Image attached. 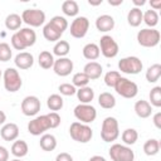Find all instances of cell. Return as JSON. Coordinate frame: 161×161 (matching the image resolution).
<instances>
[{"label":"cell","instance_id":"1","mask_svg":"<svg viewBox=\"0 0 161 161\" xmlns=\"http://www.w3.org/2000/svg\"><path fill=\"white\" fill-rule=\"evenodd\" d=\"M119 136V126H118V121L112 117L108 116L103 119L102 122V127H101V137L104 142H113L118 138Z\"/></svg>","mask_w":161,"mask_h":161},{"label":"cell","instance_id":"2","mask_svg":"<svg viewBox=\"0 0 161 161\" xmlns=\"http://www.w3.org/2000/svg\"><path fill=\"white\" fill-rule=\"evenodd\" d=\"M69 135L74 141L79 143H88L93 137V130L88 125L75 121L69 127Z\"/></svg>","mask_w":161,"mask_h":161},{"label":"cell","instance_id":"3","mask_svg":"<svg viewBox=\"0 0 161 161\" xmlns=\"http://www.w3.org/2000/svg\"><path fill=\"white\" fill-rule=\"evenodd\" d=\"M160 31L155 28H145L137 33V43L145 48H153L160 43Z\"/></svg>","mask_w":161,"mask_h":161},{"label":"cell","instance_id":"4","mask_svg":"<svg viewBox=\"0 0 161 161\" xmlns=\"http://www.w3.org/2000/svg\"><path fill=\"white\" fill-rule=\"evenodd\" d=\"M113 88H114L117 94H119L123 98H128V99L135 98L137 96V93H138L137 84L133 80H130L126 77H121L117 80V83H116V86Z\"/></svg>","mask_w":161,"mask_h":161},{"label":"cell","instance_id":"5","mask_svg":"<svg viewBox=\"0 0 161 161\" xmlns=\"http://www.w3.org/2000/svg\"><path fill=\"white\" fill-rule=\"evenodd\" d=\"M3 79H4L5 89L10 93L18 92L23 86L21 77L15 68H6L3 73Z\"/></svg>","mask_w":161,"mask_h":161},{"label":"cell","instance_id":"6","mask_svg":"<svg viewBox=\"0 0 161 161\" xmlns=\"http://www.w3.org/2000/svg\"><path fill=\"white\" fill-rule=\"evenodd\" d=\"M74 117L78 119L80 123H92L96 117H97V111L92 104H86V103H79L74 107Z\"/></svg>","mask_w":161,"mask_h":161},{"label":"cell","instance_id":"7","mask_svg":"<svg viewBox=\"0 0 161 161\" xmlns=\"http://www.w3.org/2000/svg\"><path fill=\"white\" fill-rule=\"evenodd\" d=\"M108 153L112 161H133L135 160V152L131 150V147L121 143H113L109 147Z\"/></svg>","mask_w":161,"mask_h":161},{"label":"cell","instance_id":"8","mask_svg":"<svg viewBox=\"0 0 161 161\" xmlns=\"http://www.w3.org/2000/svg\"><path fill=\"white\" fill-rule=\"evenodd\" d=\"M143 68V64L138 57H125L118 62V69L126 74H138Z\"/></svg>","mask_w":161,"mask_h":161},{"label":"cell","instance_id":"9","mask_svg":"<svg viewBox=\"0 0 161 161\" xmlns=\"http://www.w3.org/2000/svg\"><path fill=\"white\" fill-rule=\"evenodd\" d=\"M21 20L33 28H38L45 21V13L39 9H25L21 14Z\"/></svg>","mask_w":161,"mask_h":161},{"label":"cell","instance_id":"10","mask_svg":"<svg viewBox=\"0 0 161 161\" xmlns=\"http://www.w3.org/2000/svg\"><path fill=\"white\" fill-rule=\"evenodd\" d=\"M98 48H99V52L102 53V55L106 57V58H108V59L109 58H114L118 54V50H119L117 42L111 35H103V36H101Z\"/></svg>","mask_w":161,"mask_h":161},{"label":"cell","instance_id":"11","mask_svg":"<svg viewBox=\"0 0 161 161\" xmlns=\"http://www.w3.org/2000/svg\"><path fill=\"white\" fill-rule=\"evenodd\" d=\"M49 128H50V125H49L47 114L38 116V117L33 118L31 121H29V123H28V132L33 136L44 135V132L48 131Z\"/></svg>","mask_w":161,"mask_h":161},{"label":"cell","instance_id":"12","mask_svg":"<svg viewBox=\"0 0 161 161\" xmlns=\"http://www.w3.org/2000/svg\"><path fill=\"white\" fill-rule=\"evenodd\" d=\"M89 29V20L86 16H77L70 24V35L75 39H82L86 36Z\"/></svg>","mask_w":161,"mask_h":161},{"label":"cell","instance_id":"13","mask_svg":"<svg viewBox=\"0 0 161 161\" xmlns=\"http://www.w3.org/2000/svg\"><path fill=\"white\" fill-rule=\"evenodd\" d=\"M21 112L24 116L28 117H33L35 114H38V112L40 111V101L36 96H26L20 104Z\"/></svg>","mask_w":161,"mask_h":161},{"label":"cell","instance_id":"14","mask_svg":"<svg viewBox=\"0 0 161 161\" xmlns=\"http://www.w3.org/2000/svg\"><path fill=\"white\" fill-rule=\"evenodd\" d=\"M73 67H74L73 62L68 57H64V58H58L57 60H54L53 70L59 77H67L73 72Z\"/></svg>","mask_w":161,"mask_h":161},{"label":"cell","instance_id":"15","mask_svg":"<svg viewBox=\"0 0 161 161\" xmlns=\"http://www.w3.org/2000/svg\"><path fill=\"white\" fill-rule=\"evenodd\" d=\"M14 63H15L16 68L25 70V69H29V68L33 67V64H34V57H33V54H30L28 52H20L19 54L15 55Z\"/></svg>","mask_w":161,"mask_h":161},{"label":"cell","instance_id":"16","mask_svg":"<svg viewBox=\"0 0 161 161\" xmlns=\"http://www.w3.org/2000/svg\"><path fill=\"white\" fill-rule=\"evenodd\" d=\"M0 136L4 141H15L19 136V127L16 123H5L0 130Z\"/></svg>","mask_w":161,"mask_h":161},{"label":"cell","instance_id":"17","mask_svg":"<svg viewBox=\"0 0 161 161\" xmlns=\"http://www.w3.org/2000/svg\"><path fill=\"white\" fill-rule=\"evenodd\" d=\"M114 19L113 16L111 15H107V14H103V15H99L97 19H96V28L98 31L101 33H107V31H111L113 28H114Z\"/></svg>","mask_w":161,"mask_h":161},{"label":"cell","instance_id":"18","mask_svg":"<svg viewBox=\"0 0 161 161\" xmlns=\"http://www.w3.org/2000/svg\"><path fill=\"white\" fill-rule=\"evenodd\" d=\"M102 72L103 68L98 62H88L83 68V73L89 78V80L98 79L102 75Z\"/></svg>","mask_w":161,"mask_h":161},{"label":"cell","instance_id":"19","mask_svg":"<svg viewBox=\"0 0 161 161\" xmlns=\"http://www.w3.org/2000/svg\"><path fill=\"white\" fill-rule=\"evenodd\" d=\"M16 34L21 39V42L25 45V48L33 47L35 44V42H36V34L31 28H23L20 30H18Z\"/></svg>","mask_w":161,"mask_h":161},{"label":"cell","instance_id":"20","mask_svg":"<svg viewBox=\"0 0 161 161\" xmlns=\"http://www.w3.org/2000/svg\"><path fill=\"white\" fill-rule=\"evenodd\" d=\"M133 109H135V113L140 118H147L152 113V106L147 101H145V99L137 101L135 103V106H133Z\"/></svg>","mask_w":161,"mask_h":161},{"label":"cell","instance_id":"21","mask_svg":"<svg viewBox=\"0 0 161 161\" xmlns=\"http://www.w3.org/2000/svg\"><path fill=\"white\" fill-rule=\"evenodd\" d=\"M83 57L91 62H94L96 59H98V57L101 55V52H99V48L96 43H88L83 47Z\"/></svg>","mask_w":161,"mask_h":161},{"label":"cell","instance_id":"22","mask_svg":"<svg viewBox=\"0 0 161 161\" xmlns=\"http://www.w3.org/2000/svg\"><path fill=\"white\" fill-rule=\"evenodd\" d=\"M77 98L80 103H86V104H89L93 98H94V91L93 88L86 86V87H82V88H78L77 89Z\"/></svg>","mask_w":161,"mask_h":161},{"label":"cell","instance_id":"23","mask_svg":"<svg viewBox=\"0 0 161 161\" xmlns=\"http://www.w3.org/2000/svg\"><path fill=\"white\" fill-rule=\"evenodd\" d=\"M28 151H29L28 143L25 141H23V140H15L14 143L11 145V153L16 158H21V157L26 156Z\"/></svg>","mask_w":161,"mask_h":161},{"label":"cell","instance_id":"24","mask_svg":"<svg viewBox=\"0 0 161 161\" xmlns=\"http://www.w3.org/2000/svg\"><path fill=\"white\" fill-rule=\"evenodd\" d=\"M39 145L43 151H47V152L53 151L57 147V138H55V136H53L50 133H44L40 137Z\"/></svg>","mask_w":161,"mask_h":161},{"label":"cell","instance_id":"25","mask_svg":"<svg viewBox=\"0 0 161 161\" xmlns=\"http://www.w3.org/2000/svg\"><path fill=\"white\" fill-rule=\"evenodd\" d=\"M142 15H143V13H142V10L140 8H132L127 14L128 25H131L133 28L140 26L141 23H142Z\"/></svg>","mask_w":161,"mask_h":161},{"label":"cell","instance_id":"26","mask_svg":"<svg viewBox=\"0 0 161 161\" xmlns=\"http://www.w3.org/2000/svg\"><path fill=\"white\" fill-rule=\"evenodd\" d=\"M98 104L104 109H111L116 106V98L109 92H103L98 96Z\"/></svg>","mask_w":161,"mask_h":161},{"label":"cell","instance_id":"27","mask_svg":"<svg viewBox=\"0 0 161 161\" xmlns=\"http://www.w3.org/2000/svg\"><path fill=\"white\" fill-rule=\"evenodd\" d=\"M63 34L60 31H58L53 25H50L49 23H47L43 28V36L48 40V42H58L60 39Z\"/></svg>","mask_w":161,"mask_h":161},{"label":"cell","instance_id":"28","mask_svg":"<svg viewBox=\"0 0 161 161\" xmlns=\"http://www.w3.org/2000/svg\"><path fill=\"white\" fill-rule=\"evenodd\" d=\"M69 52H70V45L67 40H58L53 47V54L59 58L67 57Z\"/></svg>","mask_w":161,"mask_h":161},{"label":"cell","instance_id":"29","mask_svg":"<svg viewBox=\"0 0 161 161\" xmlns=\"http://www.w3.org/2000/svg\"><path fill=\"white\" fill-rule=\"evenodd\" d=\"M54 60L55 59H54L53 54L50 52H48V50L40 52L39 58H38V63H39L40 68H43V69H50V68H53Z\"/></svg>","mask_w":161,"mask_h":161},{"label":"cell","instance_id":"30","mask_svg":"<svg viewBox=\"0 0 161 161\" xmlns=\"http://www.w3.org/2000/svg\"><path fill=\"white\" fill-rule=\"evenodd\" d=\"M63 104H64V101L60 94H50L47 99V106L52 112L60 111L63 108Z\"/></svg>","mask_w":161,"mask_h":161},{"label":"cell","instance_id":"31","mask_svg":"<svg viewBox=\"0 0 161 161\" xmlns=\"http://www.w3.org/2000/svg\"><path fill=\"white\" fill-rule=\"evenodd\" d=\"M160 151V141L157 138H148L143 143V152L147 156H155Z\"/></svg>","mask_w":161,"mask_h":161},{"label":"cell","instance_id":"32","mask_svg":"<svg viewBox=\"0 0 161 161\" xmlns=\"http://www.w3.org/2000/svg\"><path fill=\"white\" fill-rule=\"evenodd\" d=\"M161 77V64L155 63L146 70V79L148 83H156Z\"/></svg>","mask_w":161,"mask_h":161},{"label":"cell","instance_id":"33","mask_svg":"<svg viewBox=\"0 0 161 161\" xmlns=\"http://www.w3.org/2000/svg\"><path fill=\"white\" fill-rule=\"evenodd\" d=\"M121 138L123 141V143L126 146H131V145H135L136 141L138 140V132L135 130V128H126L122 135H121Z\"/></svg>","mask_w":161,"mask_h":161},{"label":"cell","instance_id":"34","mask_svg":"<svg viewBox=\"0 0 161 161\" xmlns=\"http://www.w3.org/2000/svg\"><path fill=\"white\" fill-rule=\"evenodd\" d=\"M62 11L67 16H77V14L79 13V6L74 0H65L62 4Z\"/></svg>","mask_w":161,"mask_h":161},{"label":"cell","instance_id":"35","mask_svg":"<svg viewBox=\"0 0 161 161\" xmlns=\"http://www.w3.org/2000/svg\"><path fill=\"white\" fill-rule=\"evenodd\" d=\"M142 21L148 26V28H155L157 24H158V14L157 11L150 9V10H146L142 15Z\"/></svg>","mask_w":161,"mask_h":161},{"label":"cell","instance_id":"36","mask_svg":"<svg viewBox=\"0 0 161 161\" xmlns=\"http://www.w3.org/2000/svg\"><path fill=\"white\" fill-rule=\"evenodd\" d=\"M21 23H23L21 16L18 14H9L5 18V26L9 30H18L20 28Z\"/></svg>","mask_w":161,"mask_h":161},{"label":"cell","instance_id":"37","mask_svg":"<svg viewBox=\"0 0 161 161\" xmlns=\"http://www.w3.org/2000/svg\"><path fill=\"white\" fill-rule=\"evenodd\" d=\"M50 25H53L58 31H60L62 34L67 30V28H68V21H67V19L64 18V16H60V15H55V16H53L49 21H48Z\"/></svg>","mask_w":161,"mask_h":161},{"label":"cell","instance_id":"38","mask_svg":"<svg viewBox=\"0 0 161 161\" xmlns=\"http://www.w3.org/2000/svg\"><path fill=\"white\" fill-rule=\"evenodd\" d=\"M150 104L153 107H161V87L160 86H155L151 91H150Z\"/></svg>","mask_w":161,"mask_h":161},{"label":"cell","instance_id":"39","mask_svg":"<svg viewBox=\"0 0 161 161\" xmlns=\"http://www.w3.org/2000/svg\"><path fill=\"white\" fill-rule=\"evenodd\" d=\"M88 83H89V78H88L83 72L75 73V74L73 75V78H72V84H73L75 88L86 87Z\"/></svg>","mask_w":161,"mask_h":161},{"label":"cell","instance_id":"40","mask_svg":"<svg viewBox=\"0 0 161 161\" xmlns=\"http://www.w3.org/2000/svg\"><path fill=\"white\" fill-rule=\"evenodd\" d=\"M119 78H121V73L119 72H117V70H109V72H107L104 74V84L107 87L113 88Z\"/></svg>","mask_w":161,"mask_h":161},{"label":"cell","instance_id":"41","mask_svg":"<svg viewBox=\"0 0 161 161\" xmlns=\"http://www.w3.org/2000/svg\"><path fill=\"white\" fill-rule=\"evenodd\" d=\"M13 57V50L8 43H0V62H9Z\"/></svg>","mask_w":161,"mask_h":161},{"label":"cell","instance_id":"42","mask_svg":"<svg viewBox=\"0 0 161 161\" xmlns=\"http://www.w3.org/2000/svg\"><path fill=\"white\" fill-rule=\"evenodd\" d=\"M58 91L62 96H74L77 93V88L70 83H63L58 87Z\"/></svg>","mask_w":161,"mask_h":161},{"label":"cell","instance_id":"43","mask_svg":"<svg viewBox=\"0 0 161 161\" xmlns=\"http://www.w3.org/2000/svg\"><path fill=\"white\" fill-rule=\"evenodd\" d=\"M47 117H48L50 128H57L60 125V116L57 112H50V113L47 114Z\"/></svg>","mask_w":161,"mask_h":161},{"label":"cell","instance_id":"44","mask_svg":"<svg viewBox=\"0 0 161 161\" xmlns=\"http://www.w3.org/2000/svg\"><path fill=\"white\" fill-rule=\"evenodd\" d=\"M10 42H11V47H13L14 49H16V50H24V49H25V45L23 44L21 39L19 38V35H18L16 33L11 35Z\"/></svg>","mask_w":161,"mask_h":161},{"label":"cell","instance_id":"45","mask_svg":"<svg viewBox=\"0 0 161 161\" xmlns=\"http://www.w3.org/2000/svg\"><path fill=\"white\" fill-rule=\"evenodd\" d=\"M55 161H73V157L68 152H60L57 155Z\"/></svg>","mask_w":161,"mask_h":161},{"label":"cell","instance_id":"46","mask_svg":"<svg viewBox=\"0 0 161 161\" xmlns=\"http://www.w3.org/2000/svg\"><path fill=\"white\" fill-rule=\"evenodd\" d=\"M0 161H9V151L4 146H0Z\"/></svg>","mask_w":161,"mask_h":161},{"label":"cell","instance_id":"47","mask_svg":"<svg viewBox=\"0 0 161 161\" xmlns=\"http://www.w3.org/2000/svg\"><path fill=\"white\" fill-rule=\"evenodd\" d=\"M152 122H153V125H155L156 128H158V130L161 128V112H157V113L153 114Z\"/></svg>","mask_w":161,"mask_h":161},{"label":"cell","instance_id":"48","mask_svg":"<svg viewBox=\"0 0 161 161\" xmlns=\"http://www.w3.org/2000/svg\"><path fill=\"white\" fill-rule=\"evenodd\" d=\"M150 5H151V8H152V10H158V9H161V0H151L150 1Z\"/></svg>","mask_w":161,"mask_h":161},{"label":"cell","instance_id":"49","mask_svg":"<svg viewBox=\"0 0 161 161\" xmlns=\"http://www.w3.org/2000/svg\"><path fill=\"white\" fill-rule=\"evenodd\" d=\"M132 4L135 5L133 8H140L146 4V0H132Z\"/></svg>","mask_w":161,"mask_h":161},{"label":"cell","instance_id":"50","mask_svg":"<svg viewBox=\"0 0 161 161\" xmlns=\"http://www.w3.org/2000/svg\"><path fill=\"white\" fill-rule=\"evenodd\" d=\"M89 161H107L103 156H99V155H94V156H92L91 158H89Z\"/></svg>","mask_w":161,"mask_h":161},{"label":"cell","instance_id":"51","mask_svg":"<svg viewBox=\"0 0 161 161\" xmlns=\"http://www.w3.org/2000/svg\"><path fill=\"white\" fill-rule=\"evenodd\" d=\"M123 3V0H108V4L111 5V6H118V5H121Z\"/></svg>","mask_w":161,"mask_h":161},{"label":"cell","instance_id":"52","mask_svg":"<svg viewBox=\"0 0 161 161\" xmlns=\"http://www.w3.org/2000/svg\"><path fill=\"white\" fill-rule=\"evenodd\" d=\"M5 121H6V114H5V112H4V111H1V109H0V126H1V125H4V123H5Z\"/></svg>","mask_w":161,"mask_h":161},{"label":"cell","instance_id":"53","mask_svg":"<svg viewBox=\"0 0 161 161\" xmlns=\"http://www.w3.org/2000/svg\"><path fill=\"white\" fill-rule=\"evenodd\" d=\"M103 3V0H97V1H93V0H88V4L92 5V6H97V5H101Z\"/></svg>","mask_w":161,"mask_h":161},{"label":"cell","instance_id":"54","mask_svg":"<svg viewBox=\"0 0 161 161\" xmlns=\"http://www.w3.org/2000/svg\"><path fill=\"white\" fill-rule=\"evenodd\" d=\"M11 161H21L20 158H14V160H11Z\"/></svg>","mask_w":161,"mask_h":161},{"label":"cell","instance_id":"55","mask_svg":"<svg viewBox=\"0 0 161 161\" xmlns=\"http://www.w3.org/2000/svg\"><path fill=\"white\" fill-rule=\"evenodd\" d=\"M1 77H3V73H1V70H0V78H1Z\"/></svg>","mask_w":161,"mask_h":161}]
</instances>
